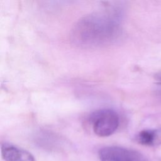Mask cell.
Wrapping results in <instances>:
<instances>
[{
  "label": "cell",
  "mask_w": 161,
  "mask_h": 161,
  "mask_svg": "<svg viewBox=\"0 0 161 161\" xmlns=\"http://www.w3.org/2000/svg\"><path fill=\"white\" fill-rule=\"evenodd\" d=\"M122 9L110 6L79 19L70 31L71 42L81 48L104 47L118 42L122 35Z\"/></svg>",
  "instance_id": "1"
},
{
  "label": "cell",
  "mask_w": 161,
  "mask_h": 161,
  "mask_svg": "<svg viewBox=\"0 0 161 161\" xmlns=\"http://www.w3.org/2000/svg\"><path fill=\"white\" fill-rule=\"evenodd\" d=\"M155 79L159 83H161V70L155 75Z\"/></svg>",
  "instance_id": "6"
},
{
  "label": "cell",
  "mask_w": 161,
  "mask_h": 161,
  "mask_svg": "<svg viewBox=\"0 0 161 161\" xmlns=\"http://www.w3.org/2000/svg\"><path fill=\"white\" fill-rule=\"evenodd\" d=\"M98 155L101 161H148L136 150L117 146L101 148Z\"/></svg>",
  "instance_id": "3"
},
{
  "label": "cell",
  "mask_w": 161,
  "mask_h": 161,
  "mask_svg": "<svg viewBox=\"0 0 161 161\" xmlns=\"http://www.w3.org/2000/svg\"><path fill=\"white\" fill-rule=\"evenodd\" d=\"M89 121L96 135L106 137L113 134L118 129L119 125V116L113 109H101L90 114Z\"/></svg>",
  "instance_id": "2"
},
{
  "label": "cell",
  "mask_w": 161,
  "mask_h": 161,
  "mask_svg": "<svg viewBox=\"0 0 161 161\" xmlns=\"http://www.w3.org/2000/svg\"><path fill=\"white\" fill-rule=\"evenodd\" d=\"M136 139L139 143L147 146L155 145L161 142L160 133L157 130H143L139 132Z\"/></svg>",
  "instance_id": "5"
},
{
  "label": "cell",
  "mask_w": 161,
  "mask_h": 161,
  "mask_svg": "<svg viewBox=\"0 0 161 161\" xmlns=\"http://www.w3.org/2000/svg\"><path fill=\"white\" fill-rule=\"evenodd\" d=\"M1 155L6 161H35L30 152L8 143L1 144Z\"/></svg>",
  "instance_id": "4"
}]
</instances>
